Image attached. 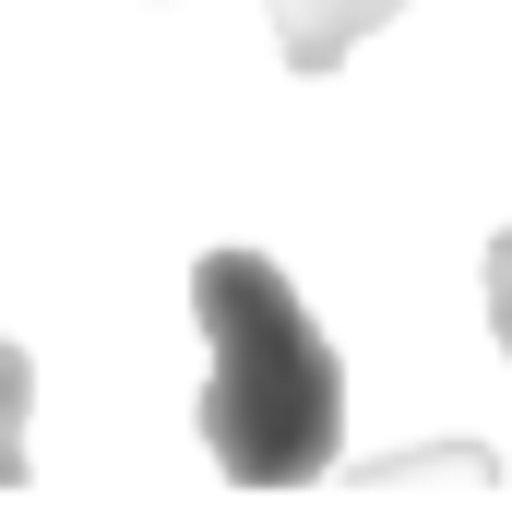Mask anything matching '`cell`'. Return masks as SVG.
<instances>
[{"label": "cell", "instance_id": "7a4b0ae2", "mask_svg": "<svg viewBox=\"0 0 512 512\" xmlns=\"http://www.w3.org/2000/svg\"><path fill=\"white\" fill-rule=\"evenodd\" d=\"M274 12V48H286V72H334L370 24H393L405 0H262Z\"/></svg>", "mask_w": 512, "mask_h": 512}, {"label": "cell", "instance_id": "6da1fadb", "mask_svg": "<svg viewBox=\"0 0 512 512\" xmlns=\"http://www.w3.org/2000/svg\"><path fill=\"white\" fill-rule=\"evenodd\" d=\"M191 322H203V453L239 489H310L346 453V358L262 251L191 262Z\"/></svg>", "mask_w": 512, "mask_h": 512}, {"label": "cell", "instance_id": "277c9868", "mask_svg": "<svg viewBox=\"0 0 512 512\" xmlns=\"http://www.w3.org/2000/svg\"><path fill=\"white\" fill-rule=\"evenodd\" d=\"M489 322H501V358H512V227L489 239Z\"/></svg>", "mask_w": 512, "mask_h": 512}, {"label": "cell", "instance_id": "3957f363", "mask_svg": "<svg viewBox=\"0 0 512 512\" xmlns=\"http://www.w3.org/2000/svg\"><path fill=\"white\" fill-rule=\"evenodd\" d=\"M24 405H36V370H24V346L0 334V489H24Z\"/></svg>", "mask_w": 512, "mask_h": 512}]
</instances>
